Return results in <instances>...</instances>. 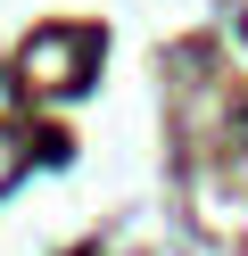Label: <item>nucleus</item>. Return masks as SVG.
<instances>
[{"instance_id": "f257e3e1", "label": "nucleus", "mask_w": 248, "mask_h": 256, "mask_svg": "<svg viewBox=\"0 0 248 256\" xmlns=\"http://www.w3.org/2000/svg\"><path fill=\"white\" fill-rule=\"evenodd\" d=\"M83 58H91V34H42V42H25V74L42 91H83Z\"/></svg>"}, {"instance_id": "f03ea898", "label": "nucleus", "mask_w": 248, "mask_h": 256, "mask_svg": "<svg viewBox=\"0 0 248 256\" xmlns=\"http://www.w3.org/2000/svg\"><path fill=\"white\" fill-rule=\"evenodd\" d=\"M17 174H25V140H17V132H0V190H9Z\"/></svg>"}]
</instances>
